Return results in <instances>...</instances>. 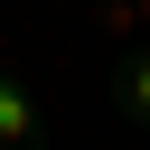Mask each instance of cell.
Here are the masks:
<instances>
[{"mask_svg": "<svg viewBox=\"0 0 150 150\" xmlns=\"http://www.w3.org/2000/svg\"><path fill=\"white\" fill-rule=\"evenodd\" d=\"M131 103H141V112H150V75H141V94H131Z\"/></svg>", "mask_w": 150, "mask_h": 150, "instance_id": "cell-1", "label": "cell"}]
</instances>
